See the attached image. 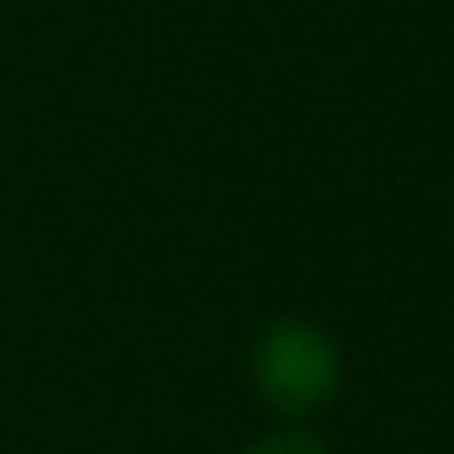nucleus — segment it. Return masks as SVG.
Segmentation results:
<instances>
[{"instance_id": "nucleus-2", "label": "nucleus", "mask_w": 454, "mask_h": 454, "mask_svg": "<svg viewBox=\"0 0 454 454\" xmlns=\"http://www.w3.org/2000/svg\"><path fill=\"white\" fill-rule=\"evenodd\" d=\"M241 454H332L310 427H278V433H262L257 443H247Z\"/></svg>"}, {"instance_id": "nucleus-1", "label": "nucleus", "mask_w": 454, "mask_h": 454, "mask_svg": "<svg viewBox=\"0 0 454 454\" xmlns=\"http://www.w3.org/2000/svg\"><path fill=\"white\" fill-rule=\"evenodd\" d=\"M252 390L268 411L305 422L342 390V348L310 316H278L252 342Z\"/></svg>"}, {"instance_id": "nucleus-3", "label": "nucleus", "mask_w": 454, "mask_h": 454, "mask_svg": "<svg viewBox=\"0 0 454 454\" xmlns=\"http://www.w3.org/2000/svg\"><path fill=\"white\" fill-rule=\"evenodd\" d=\"M449 231H454V208H449Z\"/></svg>"}]
</instances>
